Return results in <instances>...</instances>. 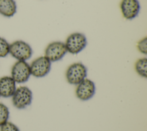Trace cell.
Returning <instances> with one entry per match:
<instances>
[{"instance_id": "obj_8", "label": "cell", "mask_w": 147, "mask_h": 131, "mask_svg": "<svg viewBox=\"0 0 147 131\" xmlns=\"http://www.w3.org/2000/svg\"><path fill=\"white\" fill-rule=\"evenodd\" d=\"M95 90L94 82L86 78L76 85L75 95L81 101H88L93 97L95 93Z\"/></svg>"}, {"instance_id": "obj_16", "label": "cell", "mask_w": 147, "mask_h": 131, "mask_svg": "<svg viewBox=\"0 0 147 131\" xmlns=\"http://www.w3.org/2000/svg\"><path fill=\"white\" fill-rule=\"evenodd\" d=\"M0 131H20L17 125L11 122L7 121L0 126Z\"/></svg>"}, {"instance_id": "obj_1", "label": "cell", "mask_w": 147, "mask_h": 131, "mask_svg": "<svg viewBox=\"0 0 147 131\" xmlns=\"http://www.w3.org/2000/svg\"><path fill=\"white\" fill-rule=\"evenodd\" d=\"M9 54L17 61H26L33 54L30 45L23 40H16L10 44Z\"/></svg>"}, {"instance_id": "obj_6", "label": "cell", "mask_w": 147, "mask_h": 131, "mask_svg": "<svg viewBox=\"0 0 147 131\" xmlns=\"http://www.w3.org/2000/svg\"><path fill=\"white\" fill-rule=\"evenodd\" d=\"M67 53L64 42L60 41H53L45 48L44 56L52 63L60 60Z\"/></svg>"}, {"instance_id": "obj_10", "label": "cell", "mask_w": 147, "mask_h": 131, "mask_svg": "<svg viewBox=\"0 0 147 131\" xmlns=\"http://www.w3.org/2000/svg\"><path fill=\"white\" fill-rule=\"evenodd\" d=\"M16 88V83L10 76H3L0 78V97H11Z\"/></svg>"}, {"instance_id": "obj_15", "label": "cell", "mask_w": 147, "mask_h": 131, "mask_svg": "<svg viewBox=\"0 0 147 131\" xmlns=\"http://www.w3.org/2000/svg\"><path fill=\"white\" fill-rule=\"evenodd\" d=\"M137 48L138 51L146 55L147 54V37H145L141 39L137 44Z\"/></svg>"}, {"instance_id": "obj_11", "label": "cell", "mask_w": 147, "mask_h": 131, "mask_svg": "<svg viewBox=\"0 0 147 131\" xmlns=\"http://www.w3.org/2000/svg\"><path fill=\"white\" fill-rule=\"evenodd\" d=\"M17 4L14 0H0V14L5 17L10 18L17 12Z\"/></svg>"}, {"instance_id": "obj_2", "label": "cell", "mask_w": 147, "mask_h": 131, "mask_svg": "<svg viewBox=\"0 0 147 131\" xmlns=\"http://www.w3.org/2000/svg\"><path fill=\"white\" fill-rule=\"evenodd\" d=\"M32 91L25 86H20L17 87L11 96L13 105L18 109H23L29 106L32 103Z\"/></svg>"}, {"instance_id": "obj_14", "label": "cell", "mask_w": 147, "mask_h": 131, "mask_svg": "<svg viewBox=\"0 0 147 131\" xmlns=\"http://www.w3.org/2000/svg\"><path fill=\"white\" fill-rule=\"evenodd\" d=\"M10 44L3 37L0 36V57H5L9 54Z\"/></svg>"}, {"instance_id": "obj_17", "label": "cell", "mask_w": 147, "mask_h": 131, "mask_svg": "<svg viewBox=\"0 0 147 131\" xmlns=\"http://www.w3.org/2000/svg\"></svg>"}, {"instance_id": "obj_5", "label": "cell", "mask_w": 147, "mask_h": 131, "mask_svg": "<svg viewBox=\"0 0 147 131\" xmlns=\"http://www.w3.org/2000/svg\"><path fill=\"white\" fill-rule=\"evenodd\" d=\"M30 75V66L26 61H17L11 67L10 76L16 83L26 82Z\"/></svg>"}, {"instance_id": "obj_12", "label": "cell", "mask_w": 147, "mask_h": 131, "mask_svg": "<svg viewBox=\"0 0 147 131\" xmlns=\"http://www.w3.org/2000/svg\"><path fill=\"white\" fill-rule=\"evenodd\" d=\"M136 72L140 76L146 78L147 77V58L141 57L138 59L134 64Z\"/></svg>"}, {"instance_id": "obj_3", "label": "cell", "mask_w": 147, "mask_h": 131, "mask_svg": "<svg viewBox=\"0 0 147 131\" xmlns=\"http://www.w3.org/2000/svg\"><path fill=\"white\" fill-rule=\"evenodd\" d=\"M87 75L86 67L80 62H76L69 65L65 71V78L67 82L72 85H77Z\"/></svg>"}, {"instance_id": "obj_7", "label": "cell", "mask_w": 147, "mask_h": 131, "mask_svg": "<svg viewBox=\"0 0 147 131\" xmlns=\"http://www.w3.org/2000/svg\"><path fill=\"white\" fill-rule=\"evenodd\" d=\"M31 75L36 78H43L51 71V62L45 56H40L29 64Z\"/></svg>"}, {"instance_id": "obj_13", "label": "cell", "mask_w": 147, "mask_h": 131, "mask_svg": "<svg viewBox=\"0 0 147 131\" xmlns=\"http://www.w3.org/2000/svg\"><path fill=\"white\" fill-rule=\"evenodd\" d=\"M9 110L6 105L0 102V126L8 121Z\"/></svg>"}, {"instance_id": "obj_9", "label": "cell", "mask_w": 147, "mask_h": 131, "mask_svg": "<svg viewBox=\"0 0 147 131\" xmlns=\"http://www.w3.org/2000/svg\"><path fill=\"white\" fill-rule=\"evenodd\" d=\"M119 7L123 17L127 20L135 18L140 10V5L138 0H121Z\"/></svg>"}, {"instance_id": "obj_4", "label": "cell", "mask_w": 147, "mask_h": 131, "mask_svg": "<svg viewBox=\"0 0 147 131\" xmlns=\"http://www.w3.org/2000/svg\"><path fill=\"white\" fill-rule=\"evenodd\" d=\"M64 44L67 52L72 55H77L86 48L87 40L83 33L74 32L67 37Z\"/></svg>"}]
</instances>
